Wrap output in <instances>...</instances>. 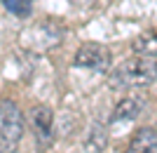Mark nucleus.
Returning a JSON list of instances; mask_svg holds the SVG:
<instances>
[{
    "mask_svg": "<svg viewBox=\"0 0 157 153\" xmlns=\"http://www.w3.org/2000/svg\"><path fill=\"white\" fill-rule=\"evenodd\" d=\"M155 83H157V57H148V54H136V57L122 61L108 75V85L113 90H136V87L155 85Z\"/></svg>",
    "mask_w": 157,
    "mask_h": 153,
    "instance_id": "1",
    "label": "nucleus"
},
{
    "mask_svg": "<svg viewBox=\"0 0 157 153\" xmlns=\"http://www.w3.org/2000/svg\"><path fill=\"white\" fill-rule=\"evenodd\" d=\"M24 137V113L12 99H2L0 104V144L2 153L14 151V146Z\"/></svg>",
    "mask_w": 157,
    "mask_h": 153,
    "instance_id": "2",
    "label": "nucleus"
},
{
    "mask_svg": "<svg viewBox=\"0 0 157 153\" xmlns=\"http://www.w3.org/2000/svg\"><path fill=\"white\" fill-rule=\"evenodd\" d=\"M66 35V28L56 21H40V24H33L28 31L21 33V42L28 47V50H35V52H45V50H52V47L61 45V40Z\"/></svg>",
    "mask_w": 157,
    "mask_h": 153,
    "instance_id": "3",
    "label": "nucleus"
},
{
    "mask_svg": "<svg viewBox=\"0 0 157 153\" xmlns=\"http://www.w3.org/2000/svg\"><path fill=\"white\" fill-rule=\"evenodd\" d=\"M73 64H75V68H85V71L103 75V73H108V68L113 64V52L101 42H85L75 52Z\"/></svg>",
    "mask_w": 157,
    "mask_h": 153,
    "instance_id": "4",
    "label": "nucleus"
},
{
    "mask_svg": "<svg viewBox=\"0 0 157 153\" xmlns=\"http://www.w3.org/2000/svg\"><path fill=\"white\" fill-rule=\"evenodd\" d=\"M28 120H31V127H33L38 146L40 148L49 146L52 139H54V113H52V108L45 106V104H35L28 111Z\"/></svg>",
    "mask_w": 157,
    "mask_h": 153,
    "instance_id": "5",
    "label": "nucleus"
},
{
    "mask_svg": "<svg viewBox=\"0 0 157 153\" xmlns=\"http://www.w3.org/2000/svg\"><path fill=\"white\" fill-rule=\"evenodd\" d=\"M143 108H145V99L141 94H127L122 101H117V106L110 115V125H127L131 120H136Z\"/></svg>",
    "mask_w": 157,
    "mask_h": 153,
    "instance_id": "6",
    "label": "nucleus"
},
{
    "mask_svg": "<svg viewBox=\"0 0 157 153\" xmlns=\"http://www.w3.org/2000/svg\"><path fill=\"white\" fill-rule=\"evenodd\" d=\"M124 153H157V130H152V127L136 130Z\"/></svg>",
    "mask_w": 157,
    "mask_h": 153,
    "instance_id": "7",
    "label": "nucleus"
},
{
    "mask_svg": "<svg viewBox=\"0 0 157 153\" xmlns=\"http://www.w3.org/2000/svg\"><path fill=\"white\" fill-rule=\"evenodd\" d=\"M131 50L136 54H148V57H157V28H150L145 33L136 35L131 42Z\"/></svg>",
    "mask_w": 157,
    "mask_h": 153,
    "instance_id": "8",
    "label": "nucleus"
},
{
    "mask_svg": "<svg viewBox=\"0 0 157 153\" xmlns=\"http://www.w3.org/2000/svg\"><path fill=\"white\" fill-rule=\"evenodd\" d=\"M105 130L103 125H94L92 127V132L87 134V141H85V148L89 153H101L105 148Z\"/></svg>",
    "mask_w": 157,
    "mask_h": 153,
    "instance_id": "9",
    "label": "nucleus"
},
{
    "mask_svg": "<svg viewBox=\"0 0 157 153\" xmlns=\"http://www.w3.org/2000/svg\"><path fill=\"white\" fill-rule=\"evenodd\" d=\"M31 5H33V0H2V7L10 14H14L17 19H28Z\"/></svg>",
    "mask_w": 157,
    "mask_h": 153,
    "instance_id": "10",
    "label": "nucleus"
},
{
    "mask_svg": "<svg viewBox=\"0 0 157 153\" xmlns=\"http://www.w3.org/2000/svg\"><path fill=\"white\" fill-rule=\"evenodd\" d=\"M113 0H89V5L96 7V10H105V7H110Z\"/></svg>",
    "mask_w": 157,
    "mask_h": 153,
    "instance_id": "11",
    "label": "nucleus"
}]
</instances>
